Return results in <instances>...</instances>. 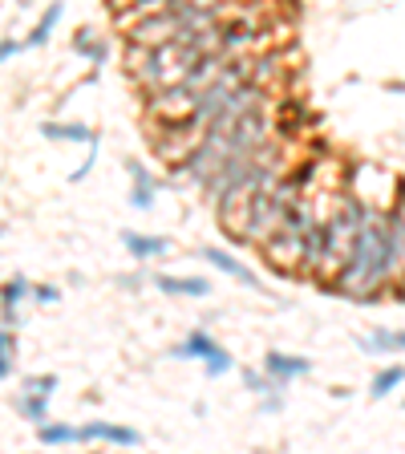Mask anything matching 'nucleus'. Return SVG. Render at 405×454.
Here are the masks:
<instances>
[{"label":"nucleus","mask_w":405,"mask_h":454,"mask_svg":"<svg viewBox=\"0 0 405 454\" xmlns=\"http://www.w3.org/2000/svg\"><path fill=\"white\" fill-rule=\"evenodd\" d=\"M264 369H268V373L276 377L284 389H288V381L312 373V361L309 358H292V353H280V349H271V353H264Z\"/></svg>","instance_id":"nucleus-7"},{"label":"nucleus","mask_w":405,"mask_h":454,"mask_svg":"<svg viewBox=\"0 0 405 454\" xmlns=\"http://www.w3.org/2000/svg\"><path fill=\"white\" fill-rule=\"evenodd\" d=\"M61 12H65V4H61V0H53V4H49V9L37 17V25H33V33L25 37V45H29V49H41V45H45V41L53 37V29L61 25Z\"/></svg>","instance_id":"nucleus-13"},{"label":"nucleus","mask_w":405,"mask_h":454,"mask_svg":"<svg viewBox=\"0 0 405 454\" xmlns=\"http://www.w3.org/2000/svg\"><path fill=\"white\" fill-rule=\"evenodd\" d=\"M397 386H405V366H386L381 373L373 377V386H369V397H377V402H381V397H389Z\"/></svg>","instance_id":"nucleus-15"},{"label":"nucleus","mask_w":405,"mask_h":454,"mask_svg":"<svg viewBox=\"0 0 405 454\" xmlns=\"http://www.w3.org/2000/svg\"><path fill=\"white\" fill-rule=\"evenodd\" d=\"M369 212H373V207H369L365 199H357L348 187L332 199V207H328V215H325V243H320V256H317V264H312L309 281L325 284V289L337 281V272L345 268L348 251H353V240H357Z\"/></svg>","instance_id":"nucleus-2"},{"label":"nucleus","mask_w":405,"mask_h":454,"mask_svg":"<svg viewBox=\"0 0 405 454\" xmlns=\"http://www.w3.org/2000/svg\"><path fill=\"white\" fill-rule=\"evenodd\" d=\"M73 430H78V426H69V422H41L37 442L41 446H73Z\"/></svg>","instance_id":"nucleus-17"},{"label":"nucleus","mask_w":405,"mask_h":454,"mask_svg":"<svg viewBox=\"0 0 405 454\" xmlns=\"http://www.w3.org/2000/svg\"><path fill=\"white\" fill-rule=\"evenodd\" d=\"M155 289L166 292V296H191V300L211 296V281H202V276H171V272H158Z\"/></svg>","instance_id":"nucleus-8"},{"label":"nucleus","mask_w":405,"mask_h":454,"mask_svg":"<svg viewBox=\"0 0 405 454\" xmlns=\"http://www.w3.org/2000/svg\"><path fill=\"white\" fill-rule=\"evenodd\" d=\"M243 386L251 389L256 397H264V394H271V389H284L276 377L268 373V369H243Z\"/></svg>","instance_id":"nucleus-19"},{"label":"nucleus","mask_w":405,"mask_h":454,"mask_svg":"<svg viewBox=\"0 0 405 454\" xmlns=\"http://www.w3.org/2000/svg\"><path fill=\"white\" fill-rule=\"evenodd\" d=\"M33 300H41V304H57L61 289L57 284H33Z\"/></svg>","instance_id":"nucleus-22"},{"label":"nucleus","mask_w":405,"mask_h":454,"mask_svg":"<svg viewBox=\"0 0 405 454\" xmlns=\"http://www.w3.org/2000/svg\"><path fill=\"white\" fill-rule=\"evenodd\" d=\"M29 296H33V284L25 276H12V281L0 284V304L4 309H20V300H29Z\"/></svg>","instance_id":"nucleus-18"},{"label":"nucleus","mask_w":405,"mask_h":454,"mask_svg":"<svg viewBox=\"0 0 405 454\" xmlns=\"http://www.w3.org/2000/svg\"><path fill=\"white\" fill-rule=\"evenodd\" d=\"M17 369V353H0V381H9Z\"/></svg>","instance_id":"nucleus-26"},{"label":"nucleus","mask_w":405,"mask_h":454,"mask_svg":"<svg viewBox=\"0 0 405 454\" xmlns=\"http://www.w3.org/2000/svg\"><path fill=\"white\" fill-rule=\"evenodd\" d=\"M25 49H29V45H25V41H17V37H4V41H0V65H4V61H12V58H17V53H25Z\"/></svg>","instance_id":"nucleus-23"},{"label":"nucleus","mask_w":405,"mask_h":454,"mask_svg":"<svg viewBox=\"0 0 405 454\" xmlns=\"http://www.w3.org/2000/svg\"><path fill=\"white\" fill-rule=\"evenodd\" d=\"M365 353H405V329H373L357 341Z\"/></svg>","instance_id":"nucleus-12"},{"label":"nucleus","mask_w":405,"mask_h":454,"mask_svg":"<svg viewBox=\"0 0 405 454\" xmlns=\"http://www.w3.org/2000/svg\"><path fill=\"white\" fill-rule=\"evenodd\" d=\"M17 414H20V418H29L33 426L49 422V397H41V394H25V389H20V394H17Z\"/></svg>","instance_id":"nucleus-16"},{"label":"nucleus","mask_w":405,"mask_h":454,"mask_svg":"<svg viewBox=\"0 0 405 454\" xmlns=\"http://www.w3.org/2000/svg\"><path fill=\"white\" fill-rule=\"evenodd\" d=\"M215 345H219V341H215L207 329H195V333H187V337L174 345V358L179 361H207V353H211Z\"/></svg>","instance_id":"nucleus-10"},{"label":"nucleus","mask_w":405,"mask_h":454,"mask_svg":"<svg viewBox=\"0 0 405 454\" xmlns=\"http://www.w3.org/2000/svg\"><path fill=\"white\" fill-rule=\"evenodd\" d=\"M199 256H202L207 264H211L215 272H223V276H232V281H240L243 289H260V276H256V272H251L243 260H235L232 251H223V248H202Z\"/></svg>","instance_id":"nucleus-6"},{"label":"nucleus","mask_w":405,"mask_h":454,"mask_svg":"<svg viewBox=\"0 0 405 454\" xmlns=\"http://www.w3.org/2000/svg\"><path fill=\"white\" fill-rule=\"evenodd\" d=\"M328 292L348 296L357 304H373V300L394 296V276H389V243H386V212L373 207L361 223L353 251H348L345 268L337 272V281L328 284Z\"/></svg>","instance_id":"nucleus-1"},{"label":"nucleus","mask_w":405,"mask_h":454,"mask_svg":"<svg viewBox=\"0 0 405 454\" xmlns=\"http://www.w3.org/2000/svg\"><path fill=\"white\" fill-rule=\"evenodd\" d=\"M0 325L17 329V325H20V312H17V309H4V304H0Z\"/></svg>","instance_id":"nucleus-27"},{"label":"nucleus","mask_w":405,"mask_h":454,"mask_svg":"<svg viewBox=\"0 0 405 454\" xmlns=\"http://www.w3.org/2000/svg\"><path fill=\"white\" fill-rule=\"evenodd\" d=\"M260 410H264V414H280V410H284L280 389H271V394H264V397H260Z\"/></svg>","instance_id":"nucleus-24"},{"label":"nucleus","mask_w":405,"mask_h":454,"mask_svg":"<svg viewBox=\"0 0 405 454\" xmlns=\"http://www.w3.org/2000/svg\"><path fill=\"white\" fill-rule=\"evenodd\" d=\"M73 442H106V446H138L142 442V435H138L134 426H118V422H102V418H94V422L78 426L73 430Z\"/></svg>","instance_id":"nucleus-4"},{"label":"nucleus","mask_w":405,"mask_h":454,"mask_svg":"<svg viewBox=\"0 0 405 454\" xmlns=\"http://www.w3.org/2000/svg\"><path fill=\"white\" fill-rule=\"evenodd\" d=\"M122 248L134 256V260H158V256H166V248H171V240L166 235H146V232H122Z\"/></svg>","instance_id":"nucleus-9"},{"label":"nucleus","mask_w":405,"mask_h":454,"mask_svg":"<svg viewBox=\"0 0 405 454\" xmlns=\"http://www.w3.org/2000/svg\"><path fill=\"white\" fill-rule=\"evenodd\" d=\"M394 300H405V276L397 281V289H394Z\"/></svg>","instance_id":"nucleus-28"},{"label":"nucleus","mask_w":405,"mask_h":454,"mask_svg":"<svg viewBox=\"0 0 405 454\" xmlns=\"http://www.w3.org/2000/svg\"><path fill=\"white\" fill-rule=\"evenodd\" d=\"M195 110H199V94L187 81L146 94V118L150 122H179V118H191Z\"/></svg>","instance_id":"nucleus-3"},{"label":"nucleus","mask_w":405,"mask_h":454,"mask_svg":"<svg viewBox=\"0 0 405 454\" xmlns=\"http://www.w3.org/2000/svg\"><path fill=\"white\" fill-rule=\"evenodd\" d=\"M202 369H207V377H227L235 369V358L223 345H215L211 353H207V361H202Z\"/></svg>","instance_id":"nucleus-20"},{"label":"nucleus","mask_w":405,"mask_h":454,"mask_svg":"<svg viewBox=\"0 0 405 454\" xmlns=\"http://www.w3.org/2000/svg\"><path fill=\"white\" fill-rule=\"evenodd\" d=\"M126 171H130V207H134V212H150L158 199V179L146 171L138 158H130Z\"/></svg>","instance_id":"nucleus-5"},{"label":"nucleus","mask_w":405,"mask_h":454,"mask_svg":"<svg viewBox=\"0 0 405 454\" xmlns=\"http://www.w3.org/2000/svg\"><path fill=\"white\" fill-rule=\"evenodd\" d=\"M41 135L49 138V142H97L94 130H89L86 122H45L41 126Z\"/></svg>","instance_id":"nucleus-11"},{"label":"nucleus","mask_w":405,"mask_h":454,"mask_svg":"<svg viewBox=\"0 0 405 454\" xmlns=\"http://www.w3.org/2000/svg\"><path fill=\"white\" fill-rule=\"evenodd\" d=\"M73 49L81 53V61H94V65H106V58H110V45L97 37L94 29H78V33H73Z\"/></svg>","instance_id":"nucleus-14"},{"label":"nucleus","mask_w":405,"mask_h":454,"mask_svg":"<svg viewBox=\"0 0 405 454\" xmlns=\"http://www.w3.org/2000/svg\"><path fill=\"white\" fill-rule=\"evenodd\" d=\"M57 377L53 373H37V377H25V381H20V389H25V394H41V397H53L57 394Z\"/></svg>","instance_id":"nucleus-21"},{"label":"nucleus","mask_w":405,"mask_h":454,"mask_svg":"<svg viewBox=\"0 0 405 454\" xmlns=\"http://www.w3.org/2000/svg\"><path fill=\"white\" fill-rule=\"evenodd\" d=\"M0 353H17V329L0 325Z\"/></svg>","instance_id":"nucleus-25"}]
</instances>
